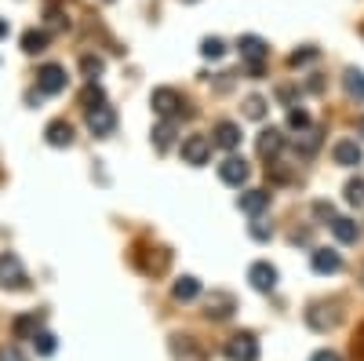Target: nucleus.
Instances as JSON below:
<instances>
[{"label":"nucleus","instance_id":"1","mask_svg":"<svg viewBox=\"0 0 364 361\" xmlns=\"http://www.w3.org/2000/svg\"><path fill=\"white\" fill-rule=\"evenodd\" d=\"M0 288H11V292L26 288V270H22V259L15 252L0 256Z\"/></svg>","mask_w":364,"mask_h":361},{"label":"nucleus","instance_id":"2","mask_svg":"<svg viewBox=\"0 0 364 361\" xmlns=\"http://www.w3.org/2000/svg\"><path fill=\"white\" fill-rule=\"evenodd\" d=\"M113 128H117V110H113V106L99 103L95 110H87V132H91V135L106 139V135H113Z\"/></svg>","mask_w":364,"mask_h":361},{"label":"nucleus","instance_id":"3","mask_svg":"<svg viewBox=\"0 0 364 361\" xmlns=\"http://www.w3.org/2000/svg\"><path fill=\"white\" fill-rule=\"evenodd\" d=\"M211 142L208 135H190V139H182V161H186L190 168H200V164H208V157H211Z\"/></svg>","mask_w":364,"mask_h":361},{"label":"nucleus","instance_id":"4","mask_svg":"<svg viewBox=\"0 0 364 361\" xmlns=\"http://www.w3.org/2000/svg\"><path fill=\"white\" fill-rule=\"evenodd\" d=\"M226 361H259V340L252 333H237L226 343Z\"/></svg>","mask_w":364,"mask_h":361},{"label":"nucleus","instance_id":"5","mask_svg":"<svg viewBox=\"0 0 364 361\" xmlns=\"http://www.w3.org/2000/svg\"><path fill=\"white\" fill-rule=\"evenodd\" d=\"M248 175H252L248 161H245V157H237V154H230V157L219 164V179H223L226 187H245V183H248Z\"/></svg>","mask_w":364,"mask_h":361},{"label":"nucleus","instance_id":"6","mask_svg":"<svg viewBox=\"0 0 364 361\" xmlns=\"http://www.w3.org/2000/svg\"><path fill=\"white\" fill-rule=\"evenodd\" d=\"M37 88H41L44 95H58V92H66V70H63V66H55V63L41 66V70H37Z\"/></svg>","mask_w":364,"mask_h":361},{"label":"nucleus","instance_id":"7","mask_svg":"<svg viewBox=\"0 0 364 361\" xmlns=\"http://www.w3.org/2000/svg\"><path fill=\"white\" fill-rule=\"evenodd\" d=\"M248 281H252L255 292H273V288H277V266L266 263V259L252 263L248 266Z\"/></svg>","mask_w":364,"mask_h":361},{"label":"nucleus","instance_id":"8","mask_svg":"<svg viewBox=\"0 0 364 361\" xmlns=\"http://www.w3.org/2000/svg\"><path fill=\"white\" fill-rule=\"evenodd\" d=\"M149 103H154V113H161V117H178V110L186 106V103H182V95L175 92V88H157Z\"/></svg>","mask_w":364,"mask_h":361},{"label":"nucleus","instance_id":"9","mask_svg":"<svg viewBox=\"0 0 364 361\" xmlns=\"http://www.w3.org/2000/svg\"><path fill=\"white\" fill-rule=\"evenodd\" d=\"M237 48H240V58H245L248 66H259V63H266V55H269L266 41H262V37H255V33H245Z\"/></svg>","mask_w":364,"mask_h":361},{"label":"nucleus","instance_id":"10","mask_svg":"<svg viewBox=\"0 0 364 361\" xmlns=\"http://www.w3.org/2000/svg\"><path fill=\"white\" fill-rule=\"evenodd\" d=\"M233 310H237V299H233L230 292H211V295H208V310H204V314H208L211 321H226Z\"/></svg>","mask_w":364,"mask_h":361},{"label":"nucleus","instance_id":"11","mask_svg":"<svg viewBox=\"0 0 364 361\" xmlns=\"http://www.w3.org/2000/svg\"><path fill=\"white\" fill-rule=\"evenodd\" d=\"M331 157H336V164H343V168H357V164L364 161L360 142H357V139H339V142H336V150H331Z\"/></svg>","mask_w":364,"mask_h":361},{"label":"nucleus","instance_id":"12","mask_svg":"<svg viewBox=\"0 0 364 361\" xmlns=\"http://www.w3.org/2000/svg\"><path fill=\"white\" fill-rule=\"evenodd\" d=\"M255 150H259V157H277L284 150V132L281 128H262L259 139H255Z\"/></svg>","mask_w":364,"mask_h":361},{"label":"nucleus","instance_id":"13","mask_svg":"<svg viewBox=\"0 0 364 361\" xmlns=\"http://www.w3.org/2000/svg\"><path fill=\"white\" fill-rule=\"evenodd\" d=\"M310 266L317 270V274H339V270H343V256L336 248H314Z\"/></svg>","mask_w":364,"mask_h":361},{"label":"nucleus","instance_id":"14","mask_svg":"<svg viewBox=\"0 0 364 361\" xmlns=\"http://www.w3.org/2000/svg\"><path fill=\"white\" fill-rule=\"evenodd\" d=\"M237 208H240L245 216L255 219V216H262L266 208H269V194H266V190H245V194L237 197Z\"/></svg>","mask_w":364,"mask_h":361},{"label":"nucleus","instance_id":"15","mask_svg":"<svg viewBox=\"0 0 364 361\" xmlns=\"http://www.w3.org/2000/svg\"><path fill=\"white\" fill-rule=\"evenodd\" d=\"M211 142L223 146V150H230V154H233V150L240 146V128L233 125V120H219V125L211 128Z\"/></svg>","mask_w":364,"mask_h":361},{"label":"nucleus","instance_id":"16","mask_svg":"<svg viewBox=\"0 0 364 361\" xmlns=\"http://www.w3.org/2000/svg\"><path fill=\"white\" fill-rule=\"evenodd\" d=\"M44 139H48V146H70L73 142V125L70 120H51V125L44 128Z\"/></svg>","mask_w":364,"mask_h":361},{"label":"nucleus","instance_id":"17","mask_svg":"<svg viewBox=\"0 0 364 361\" xmlns=\"http://www.w3.org/2000/svg\"><path fill=\"white\" fill-rule=\"evenodd\" d=\"M200 295V281L193 274H182L175 285H171V299H178V303H190V299Z\"/></svg>","mask_w":364,"mask_h":361},{"label":"nucleus","instance_id":"18","mask_svg":"<svg viewBox=\"0 0 364 361\" xmlns=\"http://www.w3.org/2000/svg\"><path fill=\"white\" fill-rule=\"evenodd\" d=\"M328 226H331V234H336V241H343V245H353V241L360 237V226L353 219H346V216H336Z\"/></svg>","mask_w":364,"mask_h":361},{"label":"nucleus","instance_id":"19","mask_svg":"<svg viewBox=\"0 0 364 361\" xmlns=\"http://www.w3.org/2000/svg\"><path fill=\"white\" fill-rule=\"evenodd\" d=\"M48 41H51L48 29H26V33H22V51L26 55H37V51L48 48Z\"/></svg>","mask_w":364,"mask_h":361},{"label":"nucleus","instance_id":"20","mask_svg":"<svg viewBox=\"0 0 364 361\" xmlns=\"http://www.w3.org/2000/svg\"><path fill=\"white\" fill-rule=\"evenodd\" d=\"M328 307L324 303H314L310 310H306V321H310V328H317V333H324V328H331L339 321V314H324Z\"/></svg>","mask_w":364,"mask_h":361},{"label":"nucleus","instance_id":"21","mask_svg":"<svg viewBox=\"0 0 364 361\" xmlns=\"http://www.w3.org/2000/svg\"><path fill=\"white\" fill-rule=\"evenodd\" d=\"M343 88H346V95L350 99H357V103H364V70H346L343 73Z\"/></svg>","mask_w":364,"mask_h":361},{"label":"nucleus","instance_id":"22","mask_svg":"<svg viewBox=\"0 0 364 361\" xmlns=\"http://www.w3.org/2000/svg\"><path fill=\"white\" fill-rule=\"evenodd\" d=\"M37 328H41V318L37 314H22V318H15L11 333H15V340H33Z\"/></svg>","mask_w":364,"mask_h":361},{"label":"nucleus","instance_id":"23","mask_svg":"<svg viewBox=\"0 0 364 361\" xmlns=\"http://www.w3.org/2000/svg\"><path fill=\"white\" fill-rule=\"evenodd\" d=\"M317 146H321V132H317V128H302V132H299V142H295V150H299L302 157L317 154Z\"/></svg>","mask_w":364,"mask_h":361},{"label":"nucleus","instance_id":"24","mask_svg":"<svg viewBox=\"0 0 364 361\" xmlns=\"http://www.w3.org/2000/svg\"><path fill=\"white\" fill-rule=\"evenodd\" d=\"M171 350H175L178 361H200V350L193 347L190 336H175V340H171Z\"/></svg>","mask_w":364,"mask_h":361},{"label":"nucleus","instance_id":"25","mask_svg":"<svg viewBox=\"0 0 364 361\" xmlns=\"http://www.w3.org/2000/svg\"><path fill=\"white\" fill-rule=\"evenodd\" d=\"M171 139H175V117H164L161 125L154 128V146H157V150H168Z\"/></svg>","mask_w":364,"mask_h":361},{"label":"nucleus","instance_id":"26","mask_svg":"<svg viewBox=\"0 0 364 361\" xmlns=\"http://www.w3.org/2000/svg\"><path fill=\"white\" fill-rule=\"evenodd\" d=\"M55 347H58V340L48 333V328H37V336H33V350H37L41 357H51V354H55Z\"/></svg>","mask_w":364,"mask_h":361},{"label":"nucleus","instance_id":"27","mask_svg":"<svg viewBox=\"0 0 364 361\" xmlns=\"http://www.w3.org/2000/svg\"><path fill=\"white\" fill-rule=\"evenodd\" d=\"M102 70H106V63H102L99 55H84V58H80V73H84L87 80H99Z\"/></svg>","mask_w":364,"mask_h":361},{"label":"nucleus","instance_id":"28","mask_svg":"<svg viewBox=\"0 0 364 361\" xmlns=\"http://www.w3.org/2000/svg\"><path fill=\"white\" fill-rule=\"evenodd\" d=\"M99 103H106V95H102V88L91 80V84L84 88V95H80V106H84V110H95Z\"/></svg>","mask_w":364,"mask_h":361},{"label":"nucleus","instance_id":"29","mask_svg":"<svg viewBox=\"0 0 364 361\" xmlns=\"http://www.w3.org/2000/svg\"><path fill=\"white\" fill-rule=\"evenodd\" d=\"M317 55H321V51H317L314 44H306V48H299V51H291V58H288V63H291L295 70H302V66H310V63H314Z\"/></svg>","mask_w":364,"mask_h":361},{"label":"nucleus","instance_id":"30","mask_svg":"<svg viewBox=\"0 0 364 361\" xmlns=\"http://www.w3.org/2000/svg\"><path fill=\"white\" fill-rule=\"evenodd\" d=\"M200 55H204V58H223V55H226V41L204 37V41H200Z\"/></svg>","mask_w":364,"mask_h":361},{"label":"nucleus","instance_id":"31","mask_svg":"<svg viewBox=\"0 0 364 361\" xmlns=\"http://www.w3.org/2000/svg\"><path fill=\"white\" fill-rule=\"evenodd\" d=\"M346 201H350L353 208H364V179H360V175L346 183Z\"/></svg>","mask_w":364,"mask_h":361},{"label":"nucleus","instance_id":"32","mask_svg":"<svg viewBox=\"0 0 364 361\" xmlns=\"http://www.w3.org/2000/svg\"><path fill=\"white\" fill-rule=\"evenodd\" d=\"M245 113H248L252 120H262V117H266V99H262V95H248V99H245Z\"/></svg>","mask_w":364,"mask_h":361},{"label":"nucleus","instance_id":"33","mask_svg":"<svg viewBox=\"0 0 364 361\" xmlns=\"http://www.w3.org/2000/svg\"><path fill=\"white\" fill-rule=\"evenodd\" d=\"M288 128H295V132L310 128V113L306 110H288Z\"/></svg>","mask_w":364,"mask_h":361},{"label":"nucleus","instance_id":"34","mask_svg":"<svg viewBox=\"0 0 364 361\" xmlns=\"http://www.w3.org/2000/svg\"><path fill=\"white\" fill-rule=\"evenodd\" d=\"M252 237H255V241H269V237H273V226H266V223L255 216V219H252Z\"/></svg>","mask_w":364,"mask_h":361},{"label":"nucleus","instance_id":"35","mask_svg":"<svg viewBox=\"0 0 364 361\" xmlns=\"http://www.w3.org/2000/svg\"><path fill=\"white\" fill-rule=\"evenodd\" d=\"M314 216H317V219H336V208L324 204V201H317V204H314Z\"/></svg>","mask_w":364,"mask_h":361},{"label":"nucleus","instance_id":"36","mask_svg":"<svg viewBox=\"0 0 364 361\" xmlns=\"http://www.w3.org/2000/svg\"><path fill=\"white\" fill-rule=\"evenodd\" d=\"M0 361H26V354L18 347H0Z\"/></svg>","mask_w":364,"mask_h":361},{"label":"nucleus","instance_id":"37","mask_svg":"<svg viewBox=\"0 0 364 361\" xmlns=\"http://www.w3.org/2000/svg\"><path fill=\"white\" fill-rule=\"evenodd\" d=\"M310 361H343V357H339L336 350H317V354H314Z\"/></svg>","mask_w":364,"mask_h":361},{"label":"nucleus","instance_id":"38","mask_svg":"<svg viewBox=\"0 0 364 361\" xmlns=\"http://www.w3.org/2000/svg\"><path fill=\"white\" fill-rule=\"evenodd\" d=\"M357 357H364V328H360V336H357Z\"/></svg>","mask_w":364,"mask_h":361},{"label":"nucleus","instance_id":"39","mask_svg":"<svg viewBox=\"0 0 364 361\" xmlns=\"http://www.w3.org/2000/svg\"><path fill=\"white\" fill-rule=\"evenodd\" d=\"M0 37H8V22L4 19H0Z\"/></svg>","mask_w":364,"mask_h":361},{"label":"nucleus","instance_id":"40","mask_svg":"<svg viewBox=\"0 0 364 361\" xmlns=\"http://www.w3.org/2000/svg\"><path fill=\"white\" fill-rule=\"evenodd\" d=\"M357 135H364V117L357 120Z\"/></svg>","mask_w":364,"mask_h":361},{"label":"nucleus","instance_id":"41","mask_svg":"<svg viewBox=\"0 0 364 361\" xmlns=\"http://www.w3.org/2000/svg\"><path fill=\"white\" fill-rule=\"evenodd\" d=\"M182 4H197V0H182Z\"/></svg>","mask_w":364,"mask_h":361}]
</instances>
